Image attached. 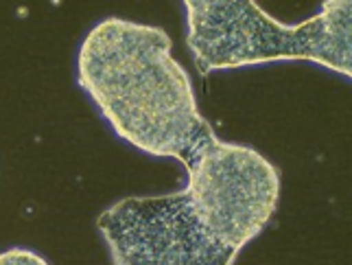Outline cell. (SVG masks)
<instances>
[{"label": "cell", "mask_w": 352, "mask_h": 265, "mask_svg": "<svg viewBox=\"0 0 352 265\" xmlns=\"http://www.w3.org/2000/svg\"><path fill=\"white\" fill-rule=\"evenodd\" d=\"M96 228L112 265H232L236 259L204 233L182 191L118 200L96 217Z\"/></svg>", "instance_id": "4"}, {"label": "cell", "mask_w": 352, "mask_h": 265, "mask_svg": "<svg viewBox=\"0 0 352 265\" xmlns=\"http://www.w3.org/2000/svg\"><path fill=\"white\" fill-rule=\"evenodd\" d=\"M184 169L188 209L219 246L239 255L274 220L280 171L258 149L217 136Z\"/></svg>", "instance_id": "3"}, {"label": "cell", "mask_w": 352, "mask_h": 265, "mask_svg": "<svg viewBox=\"0 0 352 265\" xmlns=\"http://www.w3.org/2000/svg\"><path fill=\"white\" fill-rule=\"evenodd\" d=\"M186 44L199 75L272 62H311L352 77V5L324 0L313 18L285 24L252 0H186Z\"/></svg>", "instance_id": "2"}, {"label": "cell", "mask_w": 352, "mask_h": 265, "mask_svg": "<svg viewBox=\"0 0 352 265\" xmlns=\"http://www.w3.org/2000/svg\"><path fill=\"white\" fill-rule=\"evenodd\" d=\"M0 265H51V261L31 248H7L0 252Z\"/></svg>", "instance_id": "5"}, {"label": "cell", "mask_w": 352, "mask_h": 265, "mask_svg": "<svg viewBox=\"0 0 352 265\" xmlns=\"http://www.w3.org/2000/svg\"><path fill=\"white\" fill-rule=\"evenodd\" d=\"M77 83L114 134L151 158L188 165L217 138L162 27L118 16L86 33Z\"/></svg>", "instance_id": "1"}]
</instances>
